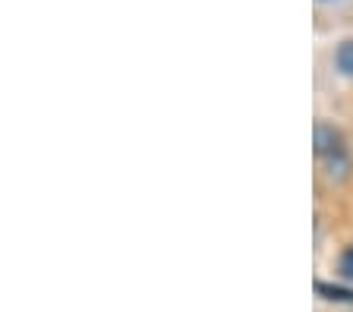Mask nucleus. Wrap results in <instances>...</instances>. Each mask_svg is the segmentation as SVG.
Returning <instances> with one entry per match:
<instances>
[{"label": "nucleus", "mask_w": 353, "mask_h": 312, "mask_svg": "<svg viewBox=\"0 0 353 312\" xmlns=\"http://www.w3.org/2000/svg\"><path fill=\"white\" fill-rule=\"evenodd\" d=\"M316 155L325 161L328 177H334V171H338V177H344V171L350 167L344 139H341V133L334 127H328V123H316Z\"/></svg>", "instance_id": "obj_1"}, {"label": "nucleus", "mask_w": 353, "mask_h": 312, "mask_svg": "<svg viewBox=\"0 0 353 312\" xmlns=\"http://www.w3.org/2000/svg\"><path fill=\"white\" fill-rule=\"evenodd\" d=\"M316 293L331 303H353V290L350 287H341V284H325V281H316Z\"/></svg>", "instance_id": "obj_2"}, {"label": "nucleus", "mask_w": 353, "mask_h": 312, "mask_svg": "<svg viewBox=\"0 0 353 312\" xmlns=\"http://www.w3.org/2000/svg\"><path fill=\"white\" fill-rule=\"evenodd\" d=\"M334 63H338V70L344 76H353V41L338 45V51H334Z\"/></svg>", "instance_id": "obj_3"}, {"label": "nucleus", "mask_w": 353, "mask_h": 312, "mask_svg": "<svg viewBox=\"0 0 353 312\" xmlns=\"http://www.w3.org/2000/svg\"><path fill=\"white\" fill-rule=\"evenodd\" d=\"M338 268H341V275H344L347 281H353V243L347 246L344 253H341V262H338Z\"/></svg>", "instance_id": "obj_4"}]
</instances>
